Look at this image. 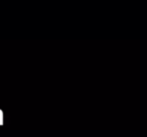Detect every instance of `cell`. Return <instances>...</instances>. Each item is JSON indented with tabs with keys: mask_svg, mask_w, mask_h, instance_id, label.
<instances>
[{
	"mask_svg": "<svg viewBox=\"0 0 147 137\" xmlns=\"http://www.w3.org/2000/svg\"><path fill=\"white\" fill-rule=\"evenodd\" d=\"M3 125V111L0 109V126Z\"/></svg>",
	"mask_w": 147,
	"mask_h": 137,
	"instance_id": "obj_1",
	"label": "cell"
}]
</instances>
